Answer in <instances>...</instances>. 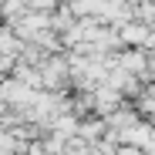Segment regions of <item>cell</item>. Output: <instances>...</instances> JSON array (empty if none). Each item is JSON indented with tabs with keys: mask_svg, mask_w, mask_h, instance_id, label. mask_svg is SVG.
<instances>
[{
	"mask_svg": "<svg viewBox=\"0 0 155 155\" xmlns=\"http://www.w3.org/2000/svg\"><path fill=\"white\" fill-rule=\"evenodd\" d=\"M121 155H138V152H128V148H125V152H121Z\"/></svg>",
	"mask_w": 155,
	"mask_h": 155,
	"instance_id": "cell-1",
	"label": "cell"
}]
</instances>
